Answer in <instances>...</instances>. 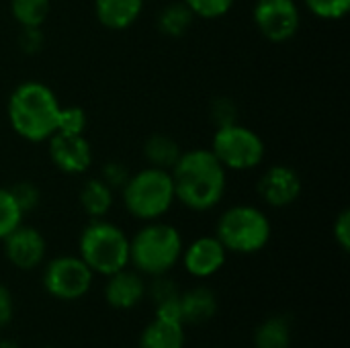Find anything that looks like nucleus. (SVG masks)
<instances>
[{
  "instance_id": "13",
  "label": "nucleus",
  "mask_w": 350,
  "mask_h": 348,
  "mask_svg": "<svg viewBox=\"0 0 350 348\" xmlns=\"http://www.w3.org/2000/svg\"><path fill=\"white\" fill-rule=\"evenodd\" d=\"M228 250L215 236H203L193 240L187 248H183V265L189 275L197 279L213 277L226 265Z\"/></svg>"
},
{
  "instance_id": "30",
  "label": "nucleus",
  "mask_w": 350,
  "mask_h": 348,
  "mask_svg": "<svg viewBox=\"0 0 350 348\" xmlns=\"http://www.w3.org/2000/svg\"><path fill=\"white\" fill-rule=\"evenodd\" d=\"M129 174H131V172H129L127 166L121 164V162H107V164L103 166V170H100V178H103L113 191H121L123 185L127 183Z\"/></svg>"
},
{
  "instance_id": "9",
  "label": "nucleus",
  "mask_w": 350,
  "mask_h": 348,
  "mask_svg": "<svg viewBox=\"0 0 350 348\" xmlns=\"http://www.w3.org/2000/svg\"><path fill=\"white\" fill-rule=\"evenodd\" d=\"M252 23L267 41L287 43L301 29V12L295 0H256Z\"/></svg>"
},
{
  "instance_id": "23",
  "label": "nucleus",
  "mask_w": 350,
  "mask_h": 348,
  "mask_svg": "<svg viewBox=\"0 0 350 348\" xmlns=\"http://www.w3.org/2000/svg\"><path fill=\"white\" fill-rule=\"evenodd\" d=\"M21 224H23L21 207L16 205L10 189L0 187V240H4Z\"/></svg>"
},
{
  "instance_id": "17",
  "label": "nucleus",
  "mask_w": 350,
  "mask_h": 348,
  "mask_svg": "<svg viewBox=\"0 0 350 348\" xmlns=\"http://www.w3.org/2000/svg\"><path fill=\"white\" fill-rule=\"evenodd\" d=\"M115 201V191L100 178H88L78 193V203L82 207V211L90 217V219H103Z\"/></svg>"
},
{
  "instance_id": "16",
  "label": "nucleus",
  "mask_w": 350,
  "mask_h": 348,
  "mask_svg": "<svg viewBox=\"0 0 350 348\" xmlns=\"http://www.w3.org/2000/svg\"><path fill=\"white\" fill-rule=\"evenodd\" d=\"M180 322L189 326L205 324L217 314V297L209 287H193L180 293Z\"/></svg>"
},
{
  "instance_id": "24",
  "label": "nucleus",
  "mask_w": 350,
  "mask_h": 348,
  "mask_svg": "<svg viewBox=\"0 0 350 348\" xmlns=\"http://www.w3.org/2000/svg\"><path fill=\"white\" fill-rule=\"evenodd\" d=\"M88 127V115L82 107H59L57 115V133H68V135H84Z\"/></svg>"
},
{
  "instance_id": "19",
  "label": "nucleus",
  "mask_w": 350,
  "mask_h": 348,
  "mask_svg": "<svg viewBox=\"0 0 350 348\" xmlns=\"http://www.w3.org/2000/svg\"><path fill=\"white\" fill-rule=\"evenodd\" d=\"M180 154H183V150H180L178 142L170 135L152 133L144 142V158H146L148 166L170 170L176 164V160L180 158Z\"/></svg>"
},
{
  "instance_id": "31",
  "label": "nucleus",
  "mask_w": 350,
  "mask_h": 348,
  "mask_svg": "<svg viewBox=\"0 0 350 348\" xmlns=\"http://www.w3.org/2000/svg\"><path fill=\"white\" fill-rule=\"evenodd\" d=\"M332 234H334V240L336 244L340 246L342 252H349L350 250V211L349 209H342L334 222V228H332Z\"/></svg>"
},
{
  "instance_id": "14",
  "label": "nucleus",
  "mask_w": 350,
  "mask_h": 348,
  "mask_svg": "<svg viewBox=\"0 0 350 348\" xmlns=\"http://www.w3.org/2000/svg\"><path fill=\"white\" fill-rule=\"evenodd\" d=\"M105 299L113 310H133L146 295V283L142 275L121 269L107 277Z\"/></svg>"
},
{
  "instance_id": "28",
  "label": "nucleus",
  "mask_w": 350,
  "mask_h": 348,
  "mask_svg": "<svg viewBox=\"0 0 350 348\" xmlns=\"http://www.w3.org/2000/svg\"><path fill=\"white\" fill-rule=\"evenodd\" d=\"M146 293L150 295V299L154 302L156 308H160L164 304H170V302H176L180 297V291H178L176 283L170 281V279H166V275L154 277L152 285L146 287Z\"/></svg>"
},
{
  "instance_id": "6",
  "label": "nucleus",
  "mask_w": 350,
  "mask_h": 348,
  "mask_svg": "<svg viewBox=\"0 0 350 348\" xmlns=\"http://www.w3.org/2000/svg\"><path fill=\"white\" fill-rule=\"evenodd\" d=\"M273 228L269 215L254 205H234L226 209L215 228V238L228 252L254 254L271 240Z\"/></svg>"
},
{
  "instance_id": "5",
  "label": "nucleus",
  "mask_w": 350,
  "mask_h": 348,
  "mask_svg": "<svg viewBox=\"0 0 350 348\" xmlns=\"http://www.w3.org/2000/svg\"><path fill=\"white\" fill-rule=\"evenodd\" d=\"M80 258L96 275H113L129 265V238L127 234L103 219H92L80 234Z\"/></svg>"
},
{
  "instance_id": "34",
  "label": "nucleus",
  "mask_w": 350,
  "mask_h": 348,
  "mask_svg": "<svg viewBox=\"0 0 350 348\" xmlns=\"http://www.w3.org/2000/svg\"><path fill=\"white\" fill-rule=\"evenodd\" d=\"M0 348H16L12 343H0Z\"/></svg>"
},
{
  "instance_id": "21",
  "label": "nucleus",
  "mask_w": 350,
  "mask_h": 348,
  "mask_svg": "<svg viewBox=\"0 0 350 348\" xmlns=\"http://www.w3.org/2000/svg\"><path fill=\"white\" fill-rule=\"evenodd\" d=\"M291 324L285 316L267 318L254 332V348H289Z\"/></svg>"
},
{
  "instance_id": "22",
  "label": "nucleus",
  "mask_w": 350,
  "mask_h": 348,
  "mask_svg": "<svg viewBox=\"0 0 350 348\" xmlns=\"http://www.w3.org/2000/svg\"><path fill=\"white\" fill-rule=\"evenodd\" d=\"M51 10V0H10V14L23 29L41 27Z\"/></svg>"
},
{
  "instance_id": "3",
  "label": "nucleus",
  "mask_w": 350,
  "mask_h": 348,
  "mask_svg": "<svg viewBox=\"0 0 350 348\" xmlns=\"http://www.w3.org/2000/svg\"><path fill=\"white\" fill-rule=\"evenodd\" d=\"M183 248V236L174 226L160 219L146 222V226L129 238V263L142 275H166L180 260Z\"/></svg>"
},
{
  "instance_id": "12",
  "label": "nucleus",
  "mask_w": 350,
  "mask_h": 348,
  "mask_svg": "<svg viewBox=\"0 0 350 348\" xmlns=\"http://www.w3.org/2000/svg\"><path fill=\"white\" fill-rule=\"evenodd\" d=\"M2 242H4V254L8 263L21 271H33L45 258V250H47L45 238L39 230L31 226L21 224Z\"/></svg>"
},
{
  "instance_id": "32",
  "label": "nucleus",
  "mask_w": 350,
  "mask_h": 348,
  "mask_svg": "<svg viewBox=\"0 0 350 348\" xmlns=\"http://www.w3.org/2000/svg\"><path fill=\"white\" fill-rule=\"evenodd\" d=\"M14 314V302H12V293L6 285L0 283V328H6L12 320Z\"/></svg>"
},
{
  "instance_id": "33",
  "label": "nucleus",
  "mask_w": 350,
  "mask_h": 348,
  "mask_svg": "<svg viewBox=\"0 0 350 348\" xmlns=\"http://www.w3.org/2000/svg\"><path fill=\"white\" fill-rule=\"evenodd\" d=\"M43 45V37H41V27L37 29H23L21 33V47L27 53H37Z\"/></svg>"
},
{
  "instance_id": "4",
  "label": "nucleus",
  "mask_w": 350,
  "mask_h": 348,
  "mask_svg": "<svg viewBox=\"0 0 350 348\" xmlns=\"http://www.w3.org/2000/svg\"><path fill=\"white\" fill-rule=\"evenodd\" d=\"M121 197L131 217L142 222L162 219L176 203L170 170L146 166L131 172L121 189Z\"/></svg>"
},
{
  "instance_id": "27",
  "label": "nucleus",
  "mask_w": 350,
  "mask_h": 348,
  "mask_svg": "<svg viewBox=\"0 0 350 348\" xmlns=\"http://www.w3.org/2000/svg\"><path fill=\"white\" fill-rule=\"evenodd\" d=\"M10 193H12L16 205L21 207L23 215L35 211V209L39 207V203H41V191H39V187H37L35 183H31V180H21V183H16L14 187H10Z\"/></svg>"
},
{
  "instance_id": "15",
  "label": "nucleus",
  "mask_w": 350,
  "mask_h": 348,
  "mask_svg": "<svg viewBox=\"0 0 350 348\" xmlns=\"http://www.w3.org/2000/svg\"><path fill=\"white\" fill-rule=\"evenodd\" d=\"M146 0H94V16L109 31L129 29L144 12Z\"/></svg>"
},
{
  "instance_id": "7",
  "label": "nucleus",
  "mask_w": 350,
  "mask_h": 348,
  "mask_svg": "<svg viewBox=\"0 0 350 348\" xmlns=\"http://www.w3.org/2000/svg\"><path fill=\"white\" fill-rule=\"evenodd\" d=\"M209 150L226 170L234 172H248L258 168L267 154L262 137L238 121L215 127Z\"/></svg>"
},
{
  "instance_id": "29",
  "label": "nucleus",
  "mask_w": 350,
  "mask_h": 348,
  "mask_svg": "<svg viewBox=\"0 0 350 348\" xmlns=\"http://www.w3.org/2000/svg\"><path fill=\"white\" fill-rule=\"evenodd\" d=\"M238 109L230 98H215L211 105V121L215 123V127L228 125V123H236L238 121Z\"/></svg>"
},
{
  "instance_id": "10",
  "label": "nucleus",
  "mask_w": 350,
  "mask_h": 348,
  "mask_svg": "<svg viewBox=\"0 0 350 348\" xmlns=\"http://www.w3.org/2000/svg\"><path fill=\"white\" fill-rule=\"evenodd\" d=\"M256 191L267 205L281 209V207L293 205L301 197L304 183H301L299 172L293 166L273 164L258 178Z\"/></svg>"
},
{
  "instance_id": "25",
  "label": "nucleus",
  "mask_w": 350,
  "mask_h": 348,
  "mask_svg": "<svg viewBox=\"0 0 350 348\" xmlns=\"http://www.w3.org/2000/svg\"><path fill=\"white\" fill-rule=\"evenodd\" d=\"M189 10L195 14V18H207V21H215L226 16L236 0H183Z\"/></svg>"
},
{
  "instance_id": "20",
  "label": "nucleus",
  "mask_w": 350,
  "mask_h": 348,
  "mask_svg": "<svg viewBox=\"0 0 350 348\" xmlns=\"http://www.w3.org/2000/svg\"><path fill=\"white\" fill-rule=\"evenodd\" d=\"M193 21H195V14L189 10V6L183 0H178L160 10L156 18V27L162 35L176 39V37H183L191 29Z\"/></svg>"
},
{
  "instance_id": "1",
  "label": "nucleus",
  "mask_w": 350,
  "mask_h": 348,
  "mask_svg": "<svg viewBox=\"0 0 350 348\" xmlns=\"http://www.w3.org/2000/svg\"><path fill=\"white\" fill-rule=\"evenodd\" d=\"M174 197L191 211H211L228 189V170L209 148H193L180 154L170 168Z\"/></svg>"
},
{
  "instance_id": "18",
  "label": "nucleus",
  "mask_w": 350,
  "mask_h": 348,
  "mask_svg": "<svg viewBox=\"0 0 350 348\" xmlns=\"http://www.w3.org/2000/svg\"><path fill=\"white\" fill-rule=\"evenodd\" d=\"M185 347V324L178 320L156 318L146 326L139 336V348H183Z\"/></svg>"
},
{
  "instance_id": "8",
  "label": "nucleus",
  "mask_w": 350,
  "mask_h": 348,
  "mask_svg": "<svg viewBox=\"0 0 350 348\" xmlns=\"http://www.w3.org/2000/svg\"><path fill=\"white\" fill-rule=\"evenodd\" d=\"M92 277L94 273L80 256H57L43 271V287L55 299L74 302L90 291Z\"/></svg>"
},
{
  "instance_id": "2",
  "label": "nucleus",
  "mask_w": 350,
  "mask_h": 348,
  "mask_svg": "<svg viewBox=\"0 0 350 348\" xmlns=\"http://www.w3.org/2000/svg\"><path fill=\"white\" fill-rule=\"evenodd\" d=\"M62 103L55 92L39 82H21L6 101V115L12 131L31 144L47 142L57 129V115Z\"/></svg>"
},
{
  "instance_id": "26",
  "label": "nucleus",
  "mask_w": 350,
  "mask_h": 348,
  "mask_svg": "<svg viewBox=\"0 0 350 348\" xmlns=\"http://www.w3.org/2000/svg\"><path fill=\"white\" fill-rule=\"evenodd\" d=\"M304 4L322 21H340L350 10V0H304Z\"/></svg>"
},
{
  "instance_id": "11",
  "label": "nucleus",
  "mask_w": 350,
  "mask_h": 348,
  "mask_svg": "<svg viewBox=\"0 0 350 348\" xmlns=\"http://www.w3.org/2000/svg\"><path fill=\"white\" fill-rule=\"evenodd\" d=\"M51 164L64 174H84L92 164V146L84 135L53 133L47 139Z\"/></svg>"
}]
</instances>
